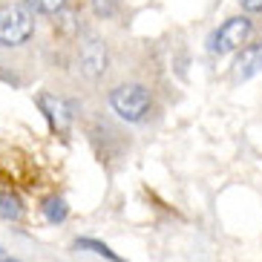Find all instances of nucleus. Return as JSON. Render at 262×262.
Here are the masks:
<instances>
[{"label": "nucleus", "instance_id": "423d86ee", "mask_svg": "<svg viewBox=\"0 0 262 262\" xmlns=\"http://www.w3.org/2000/svg\"><path fill=\"white\" fill-rule=\"evenodd\" d=\"M259 70H262V40H256V43L242 47V52H239V58H236V75L251 78Z\"/></svg>", "mask_w": 262, "mask_h": 262}, {"label": "nucleus", "instance_id": "f03ea898", "mask_svg": "<svg viewBox=\"0 0 262 262\" xmlns=\"http://www.w3.org/2000/svg\"><path fill=\"white\" fill-rule=\"evenodd\" d=\"M110 104L124 121H141L150 110V93L141 84H121L113 90Z\"/></svg>", "mask_w": 262, "mask_h": 262}, {"label": "nucleus", "instance_id": "6e6552de", "mask_svg": "<svg viewBox=\"0 0 262 262\" xmlns=\"http://www.w3.org/2000/svg\"><path fill=\"white\" fill-rule=\"evenodd\" d=\"M75 248H78V251H93V254L104 256V259H110V262H124L121 256H116L107 245H104V242H98V239H78Z\"/></svg>", "mask_w": 262, "mask_h": 262}, {"label": "nucleus", "instance_id": "f257e3e1", "mask_svg": "<svg viewBox=\"0 0 262 262\" xmlns=\"http://www.w3.org/2000/svg\"><path fill=\"white\" fill-rule=\"evenodd\" d=\"M35 29V20H32V12L17 3H6L0 6V43L3 47H17L24 43L26 38Z\"/></svg>", "mask_w": 262, "mask_h": 262}, {"label": "nucleus", "instance_id": "20e7f679", "mask_svg": "<svg viewBox=\"0 0 262 262\" xmlns=\"http://www.w3.org/2000/svg\"><path fill=\"white\" fill-rule=\"evenodd\" d=\"M38 107L43 110V116H47L49 127H52L55 133H67L70 130V107H67V101L58 98V95H49V93H40L38 95Z\"/></svg>", "mask_w": 262, "mask_h": 262}, {"label": "nucleus", "instance_id": "9d476101", "mask_svg": "<svg viewBox=\"0 0 262 262\" xmlns=\"http://www.w3.org/2000/svg\"><path fill=\"white\" fill-rule=\"evenodd\" d=\"M29 6H35L38 12H47V15H55V12H61L67 6V0H26Z\"/></svg>", "mask_w": 262, "mask_h": 262}, {"label": "nucleus", "instance_id": "f8f14e48", "mask_svg": "<svg viewBox=\"0 0 262 262\" xmlns=\"http://www.w3.org/2000/svg\"><path fill=\"white\" fill-rule=\"evenodd\" d=\"M0 262H17V259H6V256H3V259H0Z\"/></svg>", "mask_w": 262, "mask_h": 262}, {"label": "nucleus", "instance_id": "1a4fd4ad", "mask_svg": "<svg viewBox=\"0 0 262 262\" xmlns=\"http://www.w3.org/2000/svg\"><path fill=\"white\" fill-rule=\"evenodd\" d=\"M43 213H47V219L49 222H63L67 216H70V208H67V202L63 199H47L43 202Z\"/></svg>", "mask_w": 262, "mask_h": 262}, {"label": "nucleus", "instance_id": "7ed1b4c3", "mask_svg": "<svg viewBox=\"0 0 262 262\" xmlns=\"http://www.w3.org/2000/svg\"><path fill=\"white\" fill-rule=\"evenodd\" d=\"M251 35V20L248 17H231L219 26L213 38H210V52L216 55H228L233 49H242V43L248 40Z\"/></svg>", "mask_w": 262, "mask_h": 262}, {"label": "nucleus", "instance_id": "0eeeda50", "mask_svg": "<svg viewBox=\"0 0 262 262\" xmlns=\"http://www.w3.org/2000/svg\"><path fill=\"white\" fill-rule=\"evenodd\" d=\"M24 216V205H20V196L12 190H3L0 193V219H9V222H15Z\"/></svg>", "mask_w": 262, "mask_h": 262}, {"label": "nucleus", "instance_id": "ddd939ff", "mask_svg": "<svg viewBox=\"0 0 262 262\" xmlns=\"http://www.w3.org/2000/svg\"><path fill=\"white\" fill-rule=\"evenodd\" d=\"M0 259H3V248H0Z\"/></svg>", "mask_w": 262, "mask_h": 262}, {"label": "nucleus", "instance_id": "9b49d317", "mask_svg": "<svg viewBox=\"0 0 262 262\" xmlns=\"http://www.w3.org/2000/svg\"><path fill=\"white\" fill-rule=\"evenodd\" d=\"M242 6L248 12H262V0H242Z\"/></svg>", "mask_w": 262, "mask_h": 262}, {"label": "nucleus", "instance_id": "39448f33", "mask_svg": "<svg viewBox=\"0 0 262 262\" xmlns=\"http://www.w3.org/2000/svg\"><path fill=\"white\" fill-rule=\"evenodd\" d=\"M81 70L90 78H101L107 72V49L98 38H86L81 43Z\"/></svg>", "mask_w": 262, "mask_h": 262}]
</instances>
